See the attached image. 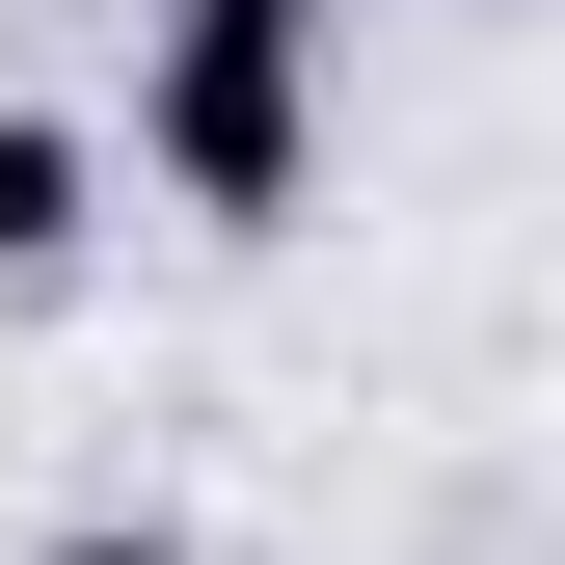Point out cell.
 <instances>
[{"label":"cell","instance_id":"3","mask_svg":"<svg viewBox=\"0 0 565 565\" xmlns=\"http://www.w3.org/2000/svg\"><path fill=\"white\" fill-rule=\"evenodd\" d=\"M28 565H216V539H189V512H54Z\"/></svg>","mask_w":565,"mask_h":565},{"label":"cell","instance_id":"2","mask_svg":"<svg viewBox=\"0 0 565 565\" xmlns=\"http://www.w3.org/2000/svg\"><path fill=\"white\" fill-rule=\"evenodd\" d=\"M82 243H108V135L0 82V323H28V297H82Z\"/></svg>","mask_w":565,"mask_h":565},{"label":"cell","instance_id":"1","mask_svg":"<svg viewBox=\"0 0 565 565\" xmlns=\"http://www.w3.org/2000/svg\"><path fill=\"white\" fill-rule=\"evenodd\" d=\"M323 108H350V0H135V189L162 216L269 243L323 189Z\"/></svg>","mask_w":565,"mask_h":565}]
</instances>
